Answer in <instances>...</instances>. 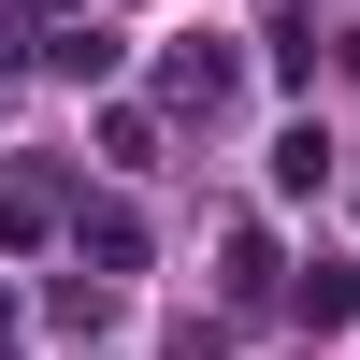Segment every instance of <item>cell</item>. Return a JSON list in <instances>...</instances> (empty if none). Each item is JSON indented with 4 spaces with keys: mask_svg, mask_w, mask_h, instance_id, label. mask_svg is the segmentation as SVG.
<instances>
[{
    "mask_svg": "<svg viewBox=\"0 0 360 360\" xmlns=\"http://www.w3.org/2000/svg\"><path fill=\"white\" fill-rule=\"evenodd\" d=\"M288 303H303V332H346V317H360V259H332V245H317Z\"/></svg>",
    "mask_w": 360,
    "mask_h": 360,
    "instance_id": "cell-1",
    "label": "cell"
},
{
    "mask_svg": "<svg viewBox=\"0 0 360 360\" xmlns=\"http://www.w3.org/2000/svg\"><path fill=\"white\" fill-rule=\"evenodd\" d=\"M317 173H332V130H274V188L317 202Z\"/></svg>",
    "mask_w": 360,
    "mask_h": 360,
    "instance_id": "cell-2",
    "label": "cell"
},
{
    "mask_svg": "<svg viewBox=\"0 0 360 360\" xmlns=\"http://www.w3.org/2000/svg\"><path fill=\"white\" fill-rule=\"evenodd\" d=\"M72 245H86V259H101V274H130V259H144V217H115V202H101V217H86V231H72Z\"/></svg>",
    "mask_w": 360,
    "mask_h": 360,
    "instance_id": "cell-3",
    "label": "cell"
}]
</instances>
